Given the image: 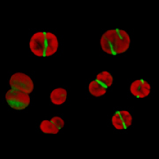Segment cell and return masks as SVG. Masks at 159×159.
I'll return each instance as SVG.
<instances>
[{
    "instance_id": "obj_1",
    "label": "cell",
    "mask_w": 159,
    "mask_h": 159,
    "mask_svg": "<svg viewBox=\"0 0 159 159\" xmlns=\"http://www.w3.org/2000/svg\"><path fill=\"white\" fill-rule=\"evenodd\" d=\"M100 44L105 53L110 55H120L129 49L130 35L123 29H110L102 35Z\"/></svg>"
},
{
    "instance_id": "obj_2",
    "label": "cell",
    "mask_w": 159,
    "mask_h": 159,
    "mask_svg": "<svg viewBox=\"0 0 159 159\" xmlns=\"http://www.w3.org/2000/svg\"><path fill=\"white\" fill-rule=\"evenodd\" d=\"M58 44V39L55 34L43 31L34 33L29 41L30 51L37 57H49L55 54Z\"/></svg>"
},
{
    "instance_id": "obj_3",
    "label": "cell",
    "mask_w": 159,
    "mask_h": 159,
    "mask_svg": "<svg viewBox=\"0 0 159 159\" xmlns=\"http://www.w3.org/2000/svg\"><path fill=\"white\" fill-rule=\"evenodd\" d=\"M9 84L11 89L30 94L34 90V82L29 75L23 73H15L11 76Z\"/></svg>"
},
{
    "instance_id": "obj_4",
    "label": "cell",
    "mask_w": 159,
    "mask_h": 159,
    "mask_svg": "<svg viewBox=\"0 0 159 159\" xmlns=\"http://www.w3.org/2000/svg\"><path fill=\"white\" fill-rule=\"evenodd\" d=\"M6 100L11 108L15 110L26 109L30 103V97L29 94L19 92L14 89H10L6 92Z\"/></svg>"
},
{
    "instance_id": "obj_5",
    "label": "cell",
    "mask_w": 159,
    "mask_h": 159,
    "mask_svg": "<svg viewBox=\"0 0 159 159\" xmlns=\"http://www.w3.org/2000/svg\"><path fill=\"white\" fill-rule=\"evenodd\" d=\"M133 118L127 111H118L111 118L112 125L118 130H124L132 125Z\"/></svg>"
},
{
    "instance_id": "obj_6",
    "label": "cell",
    "mask_w": 159,
    "mask_h": 159,
    "mask_svg": "<svg viewBox=\"0 0 159 159\" xmlns=\"http://www.w3.org/2000/svg\"><path fill=\"white\" fill-rule=\"evenodd\" d=\"M131 94L138 98H145L150 94L151 87L148 81L144 80H137L131 83Z\"/></svg>"
},
{
    "instance_id": "obj_7",
    "label": "cell",
    "mask_w": 159,
    "mask_h": 159,
    "mask_svg": "<svg viewBox=\"0 0 159 159\" xmlns=\"http://www.w3.org/2000/svg\"><path fill=\"white\" fill-rule=\"evenodd\" d=\"M51 102L55 105H61L67 99V91L63 88H56L51 92Z\"/></svg>"
},
{
    "instance_id": "obj_8",
    "label": "cell",
    "mask_w": 159,
    "mask_h": 159,
    "mask_svg": "<svg viewBox=\"0 0 159 159\" xmlns=\"http://www.w3.org/2000/svg\"><path fill=\"white\" fill-rule=\"evenodd\" d=\"M89 91L94 97H102L106 93L107 88H105L101 83H99L97 80H91L89 84Z\"/></svg>"
},
{
    "instance_id": "obj_9",
    "label": "cell",
    "mask_w": 159,
    "mask_h": 159,
    "mask_svg": "<svg viewBox=\"0 0 159 159\" xmlns=\"http://www.w3.org/2000/svg\"><path fill=\"white\" fill-rule=\"evenodd\" d=\"M40 129L44 134H56L59 132V129L51 120H43L40 124Z\"/></svg>"
},
{
    "instance_id": "obj_10",
    "label": "cell",
    "mask_w": 159,
    "mask_h": 159,
    "mask_svg": "<svg viewBox=\"0 0 159 159\" xmlns=\"http://www.w3.org/2000/svg\"><path fill=\"white\" fill-rule=\"evenodd\" d=\"M96 80L105 88H109L113 83V77L109 72H101L97 74Z\"/></svg>"
},
{
    "instance_id": "obj_11",
    "label": "cell",
    "mask_w": 159,
    "mask_h": 159,
    "mask_svg": "<svg viewBox=\"0 0 159 159\" xmlns=\"http://www.w3.org/2000/svg\"><path fill=\"white\" fill-rule=\"evenodd\" d=\"M51 120L55 124V125L57 126L59 130L62 129L63 127H64V125H65V121H64V119H63L62 118H60V117H53Z\"/></svg>"
}]
</instances>
